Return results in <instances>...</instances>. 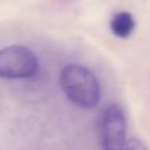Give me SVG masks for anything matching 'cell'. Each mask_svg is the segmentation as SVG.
<instances>
[{
    "label": "cell",
    "instance_id": "obj_1",
    "mask_svg": "<svg viewBox=\"0 0 150 150\" xmlns=\"http://www.w3.org/2000/svg\"><path fill=\"white\" fill-rule=\"evenodd\" d=\"M60 87L65 96L78 108L93 109L100 100V86L96 75L83 65L69 63L60 71Z\"/></svg>",
    "mask_w": 150,
    "mask_h": 150
},
{
    "label": "cell",
    "instance_id": "obj_2",
    "mask_svg": "<svg viewBox=\"0 0 150 150\" xmlns=\"http://www.w3.org/2000/svg\"><path fill=\"white\" fill-rule=\"evenodd\" d=\"M38 71L37 56L27 47L15 44L0 50V78L24 80Z\"/></svg>",
    "mask_w": 150,
    "mask_h": 150
},
{
    "label": "cell",
    "instance_id": "obj_3",
    "mask_svg": "<svg viewBox=\"0 0 150 150\" xmlns=\"http://www.w3.org/2000/svg\"><path fill=\"white\" fill-rule=\"evenodd\" d=\"M100 143L103 150H124L127 144V119L119 105H110L100 121Z\"/></svg>",
    "mask_w": 150,
    "mask_h": 150
},
{
    "label": "cell",
    "instance_id": "obj_4",
    "mask_svg": "<svg viewBox=\"0 0 150 150\" xmlns=\"http://www.w3.org/2000/svg\"><path fill=\"white\" fill-rule=\"evenodd\" d=\"M134 28H135V21H134L132 15L128 12H119L110 21V31L113 33V35H116L119 38L129 37L132 34Z\"/></svg>",
    "mask_w": 150,
    "mask_h": 150
},
{
    "label": "cell",
    "instance_id": "obj_5",
    "mask_svg": "<svg viewBox=\"0 0 150 150\" xmlns=\"http://www.w3.org/2000/svg\"><path fill=\"white\" fill-rule=\"evenodd\" d=\"M124 150H147V147L144 146V143L138 138H131L129 141H127L125 149Z\"/></svg>",
    "mask_w": 150,
    "mask_h": 150
}]
</instances>
